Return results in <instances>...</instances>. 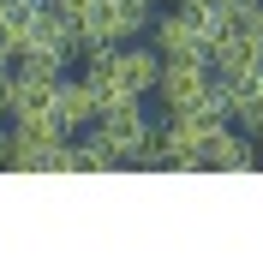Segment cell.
<instances>
[{
	"label": "cell",
	"instance_id": "cell-1",
	"mask_svg": "<svg viewBox=\"0 0 263 263\" xmlns=\"http://www.w3.org/2000/svg\"><path fill=\"white\" fill-rule=\"evenodd\" d=\"M149 18H156V6H149V0H84V6H78L84 48H90V42H108V48L138 42V36L149 30Z\"/></svg>",
	"mask_w": 263,
	"mask_h": 263
},
{
	"label": "cell",
	"instance_id": "cell-2",
	"mask_svg": "<svg viewBox=\"0 0 263 263\" xmlns=\"http://www.w3.org/2000/svg\"><path fill=\"white\" fill-rule=\"evenodd\" d=\"M6 162L24 167V174H42V167L72 174V132H60L54 120H42V126L18 120V126L6 132Z\"/></svg>",
	"mask_w": 263,
	"mask_h": 263
},
{
	"label": "cell",
	"instance_id": "cell-3",
	"mask_svg": "<svg viewBox=\"0 0 263 263\" xmlns=\"http://www.w3.org/2000/svg\"><path fill=\"white\" fill-rule=\"evenodd\" d=\"M96 132L108 138V149H114L120 162H144V149H149V132H156V120H149L144 96H132V102H120V108H108V114L96 120Z\"/></svg>",
	"mask_w": 263,
	"mask_h": 263
},
{
	"label": "cell",
	"instance_id": "cell-4",
	"mask_svg": "<svg viewBox=\"0 0 263 263\" xmlns=\"http://www.w3.org/2000/svg\"><path fill=\"white\" fill-rule=\"evenodd\" d=\"M210 60H162V78H156V102H162L167 114H185V108H203L210 96Z\"/></svg>",
	"mask_w": 263,
	"mask_h": 263
},
{
	"label": "cell",
	"instance_id": "cell-5",
	"mask_svg": "<svg viewBox=\"0 0 263 263\" xmlns=\"http://www.w3.org/2000/svg\"><path fill=\"white\" fill-rule=\"evenodd\" d=\"M149 48L162 54V60H203L210 36L197 30V18L185 6H162V12L149 18Z\"/></svg>",
	"mask_w": 263,
	"mask_h": 263
},
{
	"label": "cell",
	"instance_id": "cell-6",
	"mask_svg": "<svg viewBox=\"0 0 263 263\" xmlns=\"http://www.w3.org/2000/svg\"><path fill=\"white\" fill-rule=\"evenodd\" d=\"M156 78H162V54L156 48H138V42L114 48V84L126 96H156Z\"/></svg>",
	"mask_w": 263,
	"mask_h": 263
},
{
	"label": "cell",
	"instance_id": "cell-7",
	"mask_svg": "<svg viewBox=\"0 0 263 263\" xmlns=\"http://www.w3.org/2000/svg\"><path fill=\"white\" fill-rule=\"evenodd\" d=\"M102 120V102H96V90L84 78H60L54 84V126L60 132H84V126H96Z\"/></svg>",
	"mask_w": 263,
	"mask_h": 263
},
{
	"label": "cell",
	"instance_id": "cell-8",
	"mask_svg": "<svg viewBox=\"0 0 263 263\" xmlns=\"http://www.w3.org/2000/svg\"><path fill=\"white\" fill-rule=\"evenodd\" d=\"M203 167H221V174H239V167H257V138L239 126H221L203 144Z\"/></svg>",
	"mask_w": 263,
	"mask_h": 263
},
{
	"label": "cell",
	"instance_id": "cell-9",
	"mask_svg": "<svg viewBox=\"0 0 263 263\" xmlns=\"http://www.w3.org/2000/svg\"><path fill=\"white\" fill-rule=\"evenodd\" d=\"M6 114H12V120H30V126L54 120V84L12 72V96H6Z\"/></svg>",
	"mask_w": 263,
	"mask_h": 263
},
{
	"label": "cell",
	"instance_id": "cell-10",
	"mask_svg": "<svg viewBox=\"0 0 263 263\" xmlns=\"http://www.w3.org/2000/svg\"><path fill=\"white\" fill-rule=\"evenodd\" d=\"M66 54L60 48H18L12 54V72H24V78H42V84H60L66 78Z\"/></svg>",
	"mask_w": 263,
	"mask_h": 263
},
{
	"label": "cell",
	"instance_id": "cell-11",
	"mask_svg": "<svg viewBox=\"0 0 263 263\" xmlns=\"http://www.w3.org/2000/svg\"><path fill=\"white\" fill-rule=\"evenodd\" d=\"M0 162H6V132H0Z\"/></svg>",
	"mask_w": 263,
	"mask_h": 263
},
{
	"label": "cell",
	"instance_id": "cell-12",
	"mask_svg": "<svg viewBox=\"0 0 263 263\" xmlns=\"http://www.w3.org/2000/svg\"><path fill=\"white\" fill-rule=\"evenodd\" d=\"M251 30H257V36H263V12H257V24H251Z\"/></svg>",
	"mask_w": 263,
	"mask_h": 263
},
{
	"label": "cell",
	"instance_id": "cell-13",
	"mask_svg": "<svg viewBox=\"0 0 263 263\" xmlns=\"http://www.w3.org/2000/svg\"><path fill=\"white\" fill-rule=\"evenodd\" d=\"M149 6H174V0H149Z\"/></svg>",
	"mask_w": 263,
	"mask_h": 263
}]
</instances>
